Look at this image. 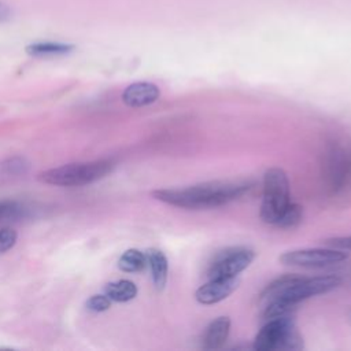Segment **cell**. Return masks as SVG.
Wrapping results in <instances>:
<instances>
[{
  "label": "cell",
  "instance_id": "4",
  "mask_svg": "<svg viewBox=\"0 0 351 351\" xmlns=\"http://www.w3.org/2000/svg\"><path fill=\"white\" fill-rule=\"evenodd\" d=\"M252 348L256 351H293L303 348V339L289 314L267 319L256 333Z\"/></svg>",
  "mask_w": 351,
  "mask_h": 351
},
{
  "label": "cell",
  "instance_id": "15",
  "mask_svg": "<svg viewBox=\"0 0 351 351\" xmlns=\"http://www.w3.org/2000/svg\"><path fill=\"white\" fill-rule=\"evenodd\" d=\"M302 276L298 274H285L276 280H273L270 284H267L263 291L259 295V299L265 303L281 296L291 285H293Z\"/></svg>",
  "mask_w": 351,
  "mask_h": 351
},
{
  "label": "cell",
  "instance_id": "13",
  "mask_svg": "<svg viewBox=\"0 0 351 351\" xmlns=\"http://www.w3.org/2000/svg\"><path fill=\"white\" fill-rule=\"evenodd\" d=\"M74 49L73 45L64 43H53V41H41L33 43L26 47V52L34 58H53L63 56L70 53Z\"/></svg>",
  "mask_w": 351,
  "mask_h": 351
},
{
  "label": "cell",
  "instance_id": "3",
  "mask_svg": "<svg viewBox=\"0 0 351 351\" xmlns=\"http://www.w3.org/2000/svg\"><path fill=\"white\" fill-rule=\"evenodd\" d=\"M114 166L115 163L111 159L69 163L40 173L38 180L58 186H81L104 178L112 171Z\"/></svg>",
  "mask_w": 351,
  "mask_h": 351
},
{
  "label": "cell",
  "instance_id": "17",
  "mask_svg": "<svg viewBox=\"0 0 351 351\" xmlns=\"http://www.w3.org/2000/svg\"><path fill=\"white\" fill-rule=\"evenodd\" d=\"M303 219V208L298 203H289V206L285 208L282 215L280 217L276 226L282 229H292L298 226Z\"/></svg>",
  "mask_w": 351,
  "mask_h": 351
},
{
  "label": "cell",
  "instance_id": "20",
  "mask_svg": "<svg viewBox=\"0 0 351 351\" xmlns=\"http://www.w3.org/2000/svg\"><path fill=\"white\" fill-rule=\"evenodd\" d=\"M3 169L5 173L16 174V173H25L27 170V163L23 158H10L7 162L3 163Z\"/></svg>",
  "mask_w": 351,
  "mask_h": 351
},
{
  "label": "cell",
  "instance_id": "14",
  "mask_svg": "<svg viewBox=\"0 0 351 351\" xmlns=\"http://www.w3.org/2000/svg\"><path fill=\"white\" fill-rule=\"evenodd\" d=\"M104 293L111 299V302L125 303L137 296V287L133 281L118 280L108 282L104 288Z\"/></svg>",
  "mask_w": 351,
  "mask_h": 351
},
{
  "label": "cell",
  "instance_id": "6",
  "mask_svg": "<svg viewBox=\"0 0 351 351\" xmlns=\"http://www.w3.org/2000/svg\"><path fill=\"white\" fill-rule=\"evenodd\" d=\"M322 174L330 193L339 195L351 188V149L332 145L324 158Z\"/></svg>",
  "mask_w": 351,
  "mask_h": 351
},
{
  "label": "cell",
  "instance_id": "1",
  "mask_svg": "<svg viewBox=\"0 0 351 351\" xmlns=\"http://www.w3.org/2000/svg\"><path fill=\"white\" fill-rule=\"evenodd\" d=\"M255 185L250 180L237 181H208L185 188L156 189L151 195L154 199L170 206L186 210H206L225 206L252 189Z\"/></svg>",
  "mask_w": 351,
  "mask_h": 351
},
{
  "label": "cell",
  "instance_id": "5",
  "mask_svg": "<svg viewBox=\"0 0 351 351\" xmlns=\"http://www.w3.org/2000/svg\"><path fill=\"white\" fill-rule=\"evenodd\" d=\"M291 203V189L287 173L280 167H270L263 174V196L261 204V219L274 225Z\"/></svg>",
  "mask_w": 351,
  "mask_h": 351
},
{
  "label": "cell",
  "instance_id": "12",
  "mask_svg": "<svg viewBox=\"0 0 351 351\" xmlns=\"http://www.w3.org/2000/svg\"><path fill=\"white\" fill-rule=\"evenodd\" d=\"M145 256H147V265L149 266V270H151L154 285L158 291H162L167 281V271H169L167 258L158 248L147 250Z\"/></svg>",
  "mask_w": 351,
  "mask_h": 351
},
{
  "label": "cell",
  "instance_id": "16",
  "mask_svg": "<svg viewBox=\"0 0 351 351\" xmlns=\"http://www.w3.org/2000/svg\"><path fill=\"white\" fill-rule=\"evenodd\" d=\"M147 266V256H145V252H141L136 248H130V250H126L119 261H118V267L122 270V271H126V273H137V271H141L144 267Z\"/></svg>",
  "mask_w": 351,
  "mask_h": 351
},
{
  "label": "cell",
  "instance_id": "2",
  "mask_svg": "<svg viewBox=\"0 0 351 351\" xmlns=\"http://www.w3.org/2000/svg\"><path fill=\"white\" fill-rule=\"evenodd\" d=\"M341 284V278L335 274L318 276V277H300L293 285H291L281 296L266 303L263 310V318L273 319L284 315H289L293 308L303 300L326 293Z\"/></svg>",
  "mask_w": 351,
  "mask_h": 351
},
{
  "label": "cell",
  "instance_id": "8",
  "mask_svg": "<svg viewBox=\"0 0 351 351\" xmlns=\"http://www.w3.org/2000/svg\"><path fill=\"white\" fill-rule=\"evenodd\" d=\"M348 258V254L336 248H304L287 251L280 256V262L296 267H325L340 263Z\"/></svg>",
  "mask_w": 351,
  "mask_h": 351
},
{
  "label": "cell",
  "instance_id": "18",
  "mask_svg": "<svg viewBox=\"0 0 351 351\" xmlns=\"http://www.w3.org/2000/svg\"><path fill=\"white\" fill-rule=\"evenodd\" d=\"M111 306V299L104 295H93L86 300V308L95 313H101L108 310Z\"/></svg>",
  "mask_w": 351,
  "mask_h": 351
},
{
  "label": "cell",
  "instance_id": "21",
  "mask_svg": "<svg viewBox=\"0 0 351 351\" xmlns=\"http://www.w3.org/2000/svg\"><path fill=\"white\" fill-rule=\"evenodd\" d=\"M325 245L329 248H336L341 251H351V236H340V237H330L324 241Z\"/></svg>",
  "mask_w": 351,
  "mask_h": 351
},
{
  "label": "cell",
  "instance_id": "22",
  "mask_svg": "<svg viewBox=\"0 0 351 351\" xmlns=\"http://www.w3.org/2000/svg\"><path fill=\"white\" fill-rule=\"evenodd\" d=\"M19 204L12 200H3L0 202V221L7 217H14L19 211Z\"/></svg>",
  "mask_w": 351,
  "mask_h": 351
},
{
  "label": "cell",
  "instance_id": "7",
  "mask_svg": "<svg viewBox=\"0 0 351 351\" xmlns=\"http://www.w3.org/2000/svg\"><path fill=\"white\" fill-rule=\"evenodd\" d=\"M255 259V252L247 247H226L218 251L208 263L207 277H237Z\"/></svg>",
  "mask_w": 351,
  "mask_h": 351
},
{
  "label": "cell",
  "instance_id": "23",
  "mask_svg": "<svg viewBox=\"0 0 351 351\" xmlns=\"http://www.w3.org/2000/svg\"><path fill=\"white\" fill-rule=\"evenodd\" d=\"M10 18H11V10H10V7H8L5 3L0 1V23L8 21Z\"/></svg>",
  "mask_w": 351,
  "mask_h": 351
},
{
  "label": "cell",
  "instance_id": "19",
  "mask_svg": "<svg viewBox=\"0 0 351 351\" xmlns=\"http://www.w3.org/2000/svg\"><path fill=\"white\" fill-rule=\"evenodd\" d=\"M16 232L11 228H3L0 229V254L8 251L10 248L14 247L16 243Z\"/></svg>",
  "mask_w": 351,
  "mask_h": 351
},
{
  "label": "cell",
  "instance_id": "10",
  "mask_svg": "<svg viewBox=\"0 0 351 351\" xmlns=\"http://www.w3.org/2000/svg\"><path fill=\"white\" fill-rule=\"evenodd\" d=\"M160 96L159 88L152 82L130 84L122 93V101L129 107H144L155 103Z\"/></svg>",
  "mask_w": 351,
  "mask_h": 351
},
{
  "label": "cell",
  "instance_id": "11",
  "mask_svg": "<svg viewBox=\"0 0 351 351\" xmlns=\"http://www.w3.org/2000/svg\"><path fill=\"white\" fill-rule=\"evenodd\" d=\"M230 332L229 317H218L213 319L206 328L202 339V346L204 350H218L225 346Z\"/></svg>",
  "mask_w": 351,
  "mask_h": 351
},
{
  "label": "cell",
  "instance_id": "9",
  "mask_svg": "<svg viewBox=\"0 0 351 351\" xmlns=\"http://www.w3.org/2000/svg\"><path fill=\"white\" fill-rule=\"evenodd\" d=\"M237 277H217L208 278L206 284L199 287L195 292V299L200 304H215L226 299L239 287Z\"/></svg>",
  "mask_w": 351,
  "mask_h": 351
}]
</instances>
